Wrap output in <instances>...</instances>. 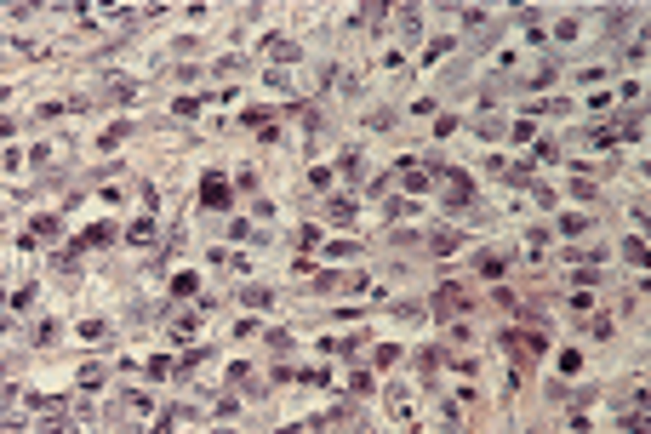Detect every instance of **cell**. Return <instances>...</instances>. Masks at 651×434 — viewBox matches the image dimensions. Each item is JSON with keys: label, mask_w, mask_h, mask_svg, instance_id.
I'll return each instance as SVG.
<instances>
[{"label": "cell", "mask_w": 651, "mask_h": 434, "mask_svg": "<svg viewBox=\"0 0 651 434\" xmlns=\"http://www.w3.org/2000/svg\"><path fill=\"white\" fill-rule=\"evenodd\" d=\"M400 183H406V189H423V183H428V171H417V166H406V171H400Z\"/></svg>", "instance_id": "cell-11"}, {"label": "cell", "mask_w": 651, "mask_h": 434, "mask_svg": "<svg viewBox=\"0 0 651 434\" xmlns=\"http://www.w3.org/2000/svg\"><path fill=\"white\" fill-rule=\"evenodd\" d=\"M560 229H566V235H583L588 217H583V211H566V217H560Z\"/></svg>", "instance_id": "cell-8"}, {"label": "cell", "mask_w": 651, "mask_h": 434, "mask_svg": "<svg viewBox=\"0 0 651 434\" xmlns=\"http://www.w3.org/2000/svg\"><path fill=\"white\" fill-rule=\"evenodd\" d=\"M126 138H132V120H114L109 132H103V143H109V149H114V143H126Z\"/></svg>", "instance_id": "cell-7"}, {"label": "cell", "mask_w": 651, "mask_h": 434, "mask_svg": "<svg viewBox=\"0 0 651 434\" xmlns=\"http://www.w3.org/2000/svg\"><path fill=\"white\" fill-rule=\"evenodd\" d=\"M171 291H178V297H189V291H200V280H195V275H178V280H171Z\"/></svg>", "instance_id": "cell-13"}, {"label": "cell", "mask_w": 651, "mask_h": 434, "mask_svg": "<svg viewBox=\"0 0 651 434\" xmlns=\"http://www.w3.org/2000/svg\"><path fill=\"white\" fill-rule=\"evenodd\" d=\"M195 320H200V315H178V320H171V337H189V331H195Z\"/></svg>", "instance_id": "cell-12"}, {"label": "cell", "mask_w": 651, "mask_h": 434, "mask_svg": "<svg viewBox=\"0 0 651 434\" xmlns=\"http://www.w3.org/2000/svg\"><path fill=\"white\" fill-rule=\"evenodd\" d=\"M246 303H251V309H269V303H275V291H263V286H251V291H246Z\"/></svg>", "instance_id": "cell-10"}, {"label": "cell", "mask_w": 651, "mask_h": 434, "mask_svg": "<svg viewBox=\"0 0 651 434\" xmlns=\"http://www.w3.org/2000/svg\"><path fill=\"white\" fill-rule=\"evenodd\" d=\"M109 240H114V229H109V223H98V229H86V235L74 240V251H92V246H109Z\"/></svg>", "instance_id": "cell-4"}, {"label": "cell", "mask_w": 651, "mask_h": 434, "mask_svg": "<svg viewBox=\"0 0 651 434\" xmlns=\"http://www.w3.org/2000/svg\"><path fill=\"white\" fill-rule=\"evenodd\" d=\"M200 206H211V211L229 206V178H223V171H206V178H200Z\"/></svg>", "instance_id": "cell-2"}, {"label": "cell", "mask_w": 651, "mask_h": 434, "mask_svg": "<svg viewBox=\"0 0 651 434\" xmlns=\"http://www.w3.org/2000/svg\"><path fill=\"white\" fill-rule=\"evenodd\" d=\"M269 58H280V63H291V58H297V46H291V40H269Z\"/></svg>", "instance_id": "cell-9"}, {"label": "cell", "mask_w": 651, "mask_h": 434, "mask_svg": "<svg viewBox=\"0 0 651 434\" xmlns=\"http://www.w3.org/2000/svg\"><path fill=\"white\" fill-rule=\"evenodd\" d=\"M326 211H331V223H355V200H343V195H337Z\"/></svg>", "instance_id": "cell-6"}, {"label": "cell", "mask_w": 651, "mask_h": 434, "mask_svg": "<svg viewBox=\"0 0 651 434\" xmlns=\"http://www.w3.org/2000/svg\"><path fill=\"white\" fill-rule=\"evenodd\" d=\"M629 138H640V114H623V120H605V126H594V138L588 143H629Z\"/></svg>", "instance_id": "cell-1"}, {"label": "cell", "mask_w": 651, "mask_h": 434, "mask_svg": "<svg viewBox=\"0 0 651 434\" xmlns=\"http://www.w3.org/2000/svg\"><path fill=\"white\" fill-rule=\"evenodd\" d=\"M126 240H132V246H149V240H154V223H149V217H138V223L126 229Z\"/></svg>", "instance_id": "cell-5"}, {"label": "cell", "mask_w": 651, "mask_h": 434, "mask_svg": "<svg viewBox=\"0 0 651 434\" xmlns=\"http://www.w3.org/2000/svg\"><path fill=\"white\" fill-rule=\"evenodd\" d=\"M463 309H468V291L463 286H440V291H434V315H440V320H452Z\"/></svg>", "instance_id": "cell-3"}]
</instances>
